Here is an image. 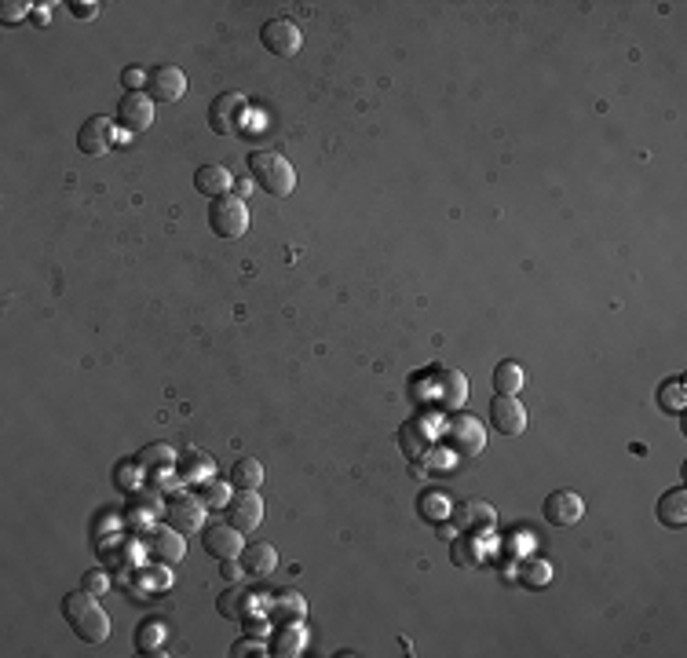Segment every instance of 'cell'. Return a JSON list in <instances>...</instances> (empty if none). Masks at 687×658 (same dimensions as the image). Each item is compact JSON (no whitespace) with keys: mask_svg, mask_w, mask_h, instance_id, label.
Instances as JSON below:
<instances>
[{"mask_svg":"<svg viewBox=\"0 0 687 658\" xmlns=\"http://www.w3.org/2000/svg\"><path fill=\"white\" fill-rule=\"evenodd\" d=\"M30 8H37V5H26V0H5V5H0V23L15 26V23H23L30 15Z\"/></svg>","mask_w":687,"mask_h":658,"instance_id":"f1b7e54d","label":"cell"},{"mask_svg":"<svg viewBox=\"0 0 687 658\" xmlns=\"http://www.w3.org/2000/svg\"><path fill=\"white\" fill-rule=\"evenodd\" d=\"M300 647H304L300 625H286L279 636H274V654H300Z\"/></svg>","mask_w":687,"mask_h":658,"instance_id":"4316f807","label":"cell"},{"mask_svg":"<svg viewBox=\"0 0 687 658\" xmlns=\"http://www.w3.org/2000/svg\"><path fill=\"white\" fill-rule=\"evenodd\" d=\"M252 607H256V604H252V596H249L245 589H231V593H223V596L216 600V611L227 614V618H238V622H245Z\"/></svg>","mask_w":687,"mask_h":658,"instance_id":"d4e9b609","label":"cell"},{"mask_svg":"<svg viewBox=\"0 0 687 658\" xmlns=\"http://www.w3.org/2000/svg\"><path fill=\"white\" fill-rule=\"evenodd\" d=\"M198 497H201V505H209V508H223L231 497H227V483H216V479H205L201 486H198Z\"/></svg>","mask_w":687,"mask_h":658,"instance_id":"83f0119b","label":"cell"},{"mask_svg":"<svg viewBox=\"0 0 687 658\" xmlns=\"http://www.w3.org/2000/svg\"><path fill=\"white\" fill-rule=\"evenodd\" d=\"M194 187H198V194H205V198H223V194H231V187H234V176H231V169H223V165H198V172H194Z\"/></svg>","mask_w":687,"mask_h":658,"instance_id":"e0dca14e","label":"cell"},{"mask_svg":"<svg viewBox=\"0 0 687 658\" xmlns=\"http://www.w3.org/2000/svg\"><path fill=\"white\" fill-rule=\"evenodd\" d=\"M450 516H454V523L461 526L465 535H486L490 526L497 523V512H494V505H486V501H465V505H454Z\"/></svg>","mask_w":687,"mask_h":658,"instance_id":"5bb4252c","label":"cell"},{"mask_svg":"<svg viewBox=\"0 0 687 658\" xmlns=\"http://www.w3.org/2000/svg\"><path fill=\"white\" fill-rule=\"evenodd\" d=\"M70 15L88 23V19H95V15H99V5H95V0H74V5H70Z\"/></svg>","mask_w":687,"mask_h":658,"instance_id":"d6a6232c","label":"cell"},{"mask_svg":"<svg viewBox=\"0 0 687 658\" xmlns=\"http://www.w3.org/2000/svg\"><path fill=\"white\" fill-rule=\"evenodd\" d=\"M398 443L406 447V454H409V457H417V454L428 447V436H421V432H417V425H406V428L398 432Z\"/></svg>","mask_w":687,"mask_h":658,"instance_id":"f546056e","label":"cell"},{"mask_svg":"<svg viewBox=\"0 0 687 658\" xmlns=\"http://www.w3.org/2000/svg\"><path fill=\"white\" fill-rule=\"evenodd\" d=\"M121 81H124V88H128V92H143L147 74H143V70H135V66H128V70L121 74Z\"/></svg>","mask_w":687,"mask_h":658,"instance_id":"e575fe53","label":"cell"},{"mask_svg":"<svg viewBox=\"0 0 687 658\" xmlns=\"http://www.w3.org/2000/svg\"><path fill=\"white\" fill-rule=\"evenodd\" d=\"M249 176L252 183L270 194V198H290L293 187H297V172L293 165L282 158V154H274V151H252L249 154Z\"/></svg>","mask_w":687,"mask_h":658,"instance_id":"7a4b0ae2","label":"cell"},{"mask_svg":"<svg viewBox=\"0 0 687 658\" xmlns=\"http://www.w3.org/2000/svg\"><path fill=\"white\" fill-rule=\"evenodd\" d=\"M447 439H450V447H454L461 457H476V454H483V447H486V428H483L479 417L461 414V417L450 421Z\"/></svg>","mask_w":687,"mask_h":658,"instance_id":"8992f818","label":"cell"},{"mask_svg":"<svg viewBox=\"0 0 687 658\" xmlns=\"http://www.w3.org/2000/svg\"><path fill=\"white\" fill-rule=\"evenodd\" d=\"M241 106H245L241 92H223V95L212 99V106H209V128L216 132V136H227V132L238 124Z\"/></svg>","mask_w":687,"mask_h":658,"instance_id":"2e32d148","label":"cell"},{"mask_svg":"<svg viewBox=\"0 0 687 658\" xmlns=\"http://www.w3.org/2000/svg\"><path fill=\"white\" fill-rule=\"evenodd\" d=\"M209 476H212V457L209 454H198V450L183 454V461H180V479L183 483H205Z\"/></svg>","mask_w":687,"mask_h":658,"instance_id":"cb8c5ba5","label":"cell"},{"mask_svg":"<svg viewBox=\"0 0 687 658\" xmlns=\"http://www.w3.org/2000/svg\"><path fill=\"white\" fill-rule=\"evenodd\" d=\"M117 124L124 132H147L154 124V99L143 92H128L117 99Z\"/></svg>","mask_w":687,"mask_h":658,"instance_id":"52a82bcc","label":"cell"},{"mask_svg":"<svg viewBox=\"0 0 687 658\" xmlns=\"http://www.w3.org/2000/svg\"><path fill=\"white\" fill-rule=\"evenodd\" d=\"M63 618L70 622L74 636L84 643H106L110 640V614L99 607V600L81 585L63 596Z\"/></svg>","mask_w":687,"mask_h":658,"instance_id":"6da1fadb","label":"cell"},{"mask_svg":"<svg viewBox=\"0 0 687 658\" xmlns=\"http://www.w3.org/2000/svg\"><path fill=\"white\" fill-rule=\"evenodd\" d=\"M223 512H227V523L234 526V531H241V535H252L256 526L263 523V501H260L256 490H238L223 505Z\"/></svg>","mask_w":687,"mask_h":658,"instance_id":"5b68a950","label":"cell"},{"mask_svg":"<svg viewBox=\"0 0 687 658\" xmlns=\"http://www.w3.org/2000/svg\"><path fill=\"white\" fill-rule=\"evenodd\" d=\"M113 124H117V121L103 117V113L88 117V121L81 124V132H77V151L88 154V158L110 154V147H113Z\"/></svg>","mask_w":687,"mask_h":658,"instance_id":"ba28073f","label":"cell"},{"mask_svg":"<svg viewBox=\"0 0 687 658\" xmlns=\"http://www.w3.org/2000/svg\"><path fill=\"white\" fill-rule=\"evenodd\" d=\"M158 636H162V625H151V629H147L143 636H135V643H154Z\"/></svg>","mask_w":687,"mask_h":658,"instance_id":"d590c367","label":"cell"},{"mask_svg":"<svg viewBox=\"0 0 687 658\" xmlns=\"http://www.w3.org/2000/svg\"><path fill=\"white\" fill-rule=\"evenodd\" d=\"M201 545H205V553L212 556V560H238L241 556V531H234L231 523H212V526H205V535H201Z\"/></svg>","mask_w":687,"mask_h":658,"instance_id":"9c48e42d","label":"cell"},{"mask_svg":"<svg viewBox=\"0 0 687 658\" xmlns=\"http://www.w3.org/2000/svg\"><path fill=\"white\" fill-rule=\"evenodd\" d=\"M658 519H662L665 526H672V531H680V526L687 523V490H683V486L662 494V501H658Z\"/></svg>","mask_w":687,"mask_h":658,"instance_id":"ffe728a7","label":"cell"},{"mask_svg":"<svg viewBox=\"0 0 687 658\" xmlns=\"http://www.w3.org/2000/svg\"><path fill=\"white\" fill-rule=\"evenodd\" d=\"M183 92H187V74H183L180 66L162 63V66L151 70V77H147V95H154V99H162V103H180Z\"/></svg>","mask_w":687,"mask_h":658,"instance_id":"30bf717a","label":"cell"},{"mask_svg":"<svg viewBox=\"0 0 687 658\" xmlns=\"http://www.w3.org/2000/svg\"><path fill=\"white\" fill-rule=\"evenodd\" d=\"M490 428L501 436H519L526 428V410L515 395H497L490 403Z\"/></svg>","mask_w":687,"mask_h":658,"instance_id":"4fadbf2b","label":"cell"},{"mask_svg":"<svg viewBox=\"0 0 687 658\" xmlns=\"http://www.w3.org/2000/svg\"><path fill=\"white\" fill-rule=\"evenodd\" d=\"M209 227L216 238L223 241H238L245 231H249V209L238 194H223L209 205Z\"/></svg>","mask_w":687,"mask_h":658,"instance_id":"3957f363","label":"cell"},{"mask_svg":"<svg viewBox=\"0 0 687 658\" xmlns=\"http://www.w3.org/2000/svg\"><path fill=\"white\" fill-rule=\"evenodd\" d=\"M260 44L270 52V55H279V59H293L304 44L300 37V26L293 19H267L260 26Z\"/></svg>","mask_w":687,"mask_h":658,"instance_id":"277c9868","label":"cell"},{"mask_svg":"<svg viewBox=\"0 0 687 658\" xmlns=\"http://www.w3.org/2000/svg\"><path fill=\"white\" fill-rule=\"evenodd\" d=\"M234 183H238V180H234ZM249 187H252V180H241V183H238V198L249 194Z\"/></svg>","mask_w":687,"mask_h":658,"instance_id":"74e56055","label":"cell"},{"mask_svg":"<svg viewBox=\"0 0 687 658\" xmlns=\"http://www.w3.org/2000/svg\"><path fill=\"white\" fill-rule=\"evenodd\" d=\"M231 654H234V658H249V654H263V643H260V640H252V636H245V640H238V643L231 647Z\"/></svg>","mask_w":687,"mask_h":658,"instance_id":"836d02e7","label":"cell"},{"mask_svg":"<svg viewBox=\"0 0 687 658\" xmlns=\"http://www.w3.org/2000/svg\"><path fill=\"white\" fill-rule=\"evenodd\" d=\"M523 380H526V373H523L519 362H497V369H494V388H497V395H519V391H523Z\"/></svg>","mask_w":687,"mask_h":658,"instance_id":"603a6c76","label":"cell"},{"mask_svg":"<svg viewBox=\"0 0 687 658\" xmlns=\"http://www.w3.org/2000/svg\"><path fill=\"white\" fill-rule=\"evenodd\" d=\"M553 575H556V567H553V560H545V556H530V560L519 564V582L526 589L548 585V582H553Z\"/></svg>","mask_w":687,"mask_h":658,"instance_id":"7402d4cb","label":"cell"},{"mask_svg":"<svg viewBox=\"0 0 687 658\" xmlns=\"http://www.w3.org/2000/svg\"><path fill=\"white\" fill-rule=\"evenodd\" d=\"M238 560H241V571L252 575V578H267L274 567H279V553H274V545H267V542L245 545Z\"/></svg>","mask_w":687,"mask_h":658,"instance_id":"ac0fdd59","label":"cell"},{"mask_svg":"<svg viewBox=\"0 0 687 658\" xmlns=\"http://www.w3.org/2000/svg\"><path fill=\"white\" fill-rule=\"evenodd\" d=\"M545 519L553 523V526H574L582 516H585V501H582V494H574V490H556V494H548L545 497Z\"/></svg>","mask_w":687,"mask_h":658,"instance_id":"7c38bea8","label":"cell"},{"mask_svg":"<svg viewBox=\"0 0 687 658\" xmlns=\"http://www.w3.org/2000/svg\"><path fill=\"white\" fill-rule=\"evenodd\" d=\"M267 614L270 622H279V625H300L308 618V604L297 589H282V593H274V600L267 604Z\"/></svg>","mask_w":687,"mask_h":658,"instance_id":"9a60e30c","label":"cell"},{"mask_svg":"<svg viewBox=\"0 0 687 658\" xmlns=\"http://www.w3.org/2000/svg\"><path fill=\"white\" fill-rule=\"evenodd\" d=\"M658 403L669 407V410H680V407H683V380H669V384H662Z\"/></svg>","mask_w":687,"mask_h":658,"instance_id":"4dcf8cb0","label":"cell"},{"mask_svg":"<svg viewBox=\"0 0 687 658\" xmlns=\"http://www.w3.org/2000/svg\"><path fill=\"white\" fill-rule=\"evenodd\" d=\"M165 516H169V526H176L180 535H194L201 526V519H205V508H201V497L172 494L165 501Z\"/></svg>","mask_w":687,"mask_h":658,"instance_id":"8fae6325","label":"cell"},{"mask_svg":"<svg viewBox=\"0 0 687 658\" xmlns=\"http://www.w3.org/2000/svg\"><path fill=\"white\" fill-rule=\"evenodd\" d=\"M227 483L238 486V490H256V486L263 483V465H260L256 457H238V461L231 465Z\"/></svg>","mask_w":687,"mask_h":658,"instance_id":"44dd1931","label":"cell"},{"mask_svg":"<svg viewBox=\"0 0 687 658\" xmlns=\"http://www.w3.org/2000/svg\"><path fill=\"white\" fill-rule=\"evenodd\" d=\"M135 465H140V468H169L172 465V447L169 443H154V447H147L140 457H135Z\"/></svg>","mask_w":687,"mask_h":658,"instance_id":"484cf974","label":"cell"},{"mask_svg":"<svg viewBox=\"0 0 687 658\" xmlns=\"http://www.w3.org/2000/svg\"><path fill=\"white\" fill-rule=\"evenodd\" d=\"M183 553H187V542H183V535L176 531V526L151 535V556H154L158 564H180Z\"/></svg>","mask_w":687,"mask_h":658,"instance_id":"d6986e66","label":"cell"},{"mask_svg":"<svg viewBox=\"0 0 687 658\" xmlns=\"http://www.w3.org/2000/svg\"><path fill=\"white\" fill-rule=\"evenodd\" d=\"M220 571H223V578H227V582H234V578H238V567H234V560H223V567H220Z\"/></svg>","mask_w":687,"mask_h":658,"instance_id":"8d00e7d4","label":"cell"},{"mask_svg":"<svg viewBox=\"0 0 687 658\" xmlns=\"http://www.w3.org/2000/svg\"><path fill=\"white\" fill-rule=\"evenodd\" d=\"M84 589H88L92 596H103V593L110 589V578H106L103 571H88V575H84Z\"/></svg>","mask_w":687,"mask_h":658,"instance_id":"1f68e13d","label":"cell"}]
</instances>
